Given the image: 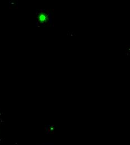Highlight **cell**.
Segmentation results:
<instances>
[{"instance_id":"6da1fadb","label":"cell","mask_w":130,"mask_h":145,"mask_svg":"<svg viewBox=\"0 0 130 145\" xmlns=\"http://www.w3.org/2000/svg\"><path fill=\"white\" fill-rule=\"evenodd\" d=\"M52 14L48 10H42L38 16V20L43 25H46L52 23Z\"/></svg>"}]
</instances>
